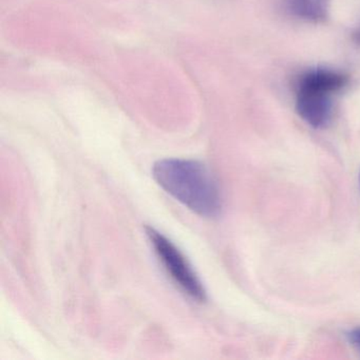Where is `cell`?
I'll return each instance as SVG.
<instances>
[{"instance_id": "2", "label": "cell", "mask_w": 360, "mask_h": 360, "mask_svg": "<svg viewBox=\"0 0 360 360\" xmlns=\"http://www.w3.org/2000/svg\"><path fill=\"white\" fill-rule=\"evenodd\" d=\"M146 235L172 281L189 298L204 302L206 300L205 288L184 255L168 238L153 227H146Z\"/></svg>"}, {"instance_id": "5", "label": "cell", "mask_w": 360, "mask_h": 360, "mask_svg": "<svg viewBox=\"0 0 360 360\" xmlns=\"http://www.w3.org/2000/svg\"><path fill=\"white\" fill-rule=\"evenodd\" d=\"M288 5L295 18L305 22H321L328 18L330 0H288Z\"/></svg>"}, {"instance_id": "1", "label": "cell", "mask_w": 360, "mask_h": 360, "mask_svg": "<svg viewBox=\"0 0 360 360\" xmlns=\"http://www.w3.org/2000/svg\"><path fill=\"white\" fill-rule=\"evenodd\" d=\"M155 182L176 201L204 218L222 212L220 187L210 168L195 160L164 159L153 165Z\"/></svg>"}, {"instance_id": "4", "label": "cell", "mask_w": 360, "mask_h": 360, "mask_svg": "<svg viewBox=\"0 0 360 360\" xmlns=\"http://www.w3.org/2000/svg\"><path fill=\"white\" fill-rule=\"evenodd\" d=\"M347 77L330 69H313L301 75L297 84V90L322 92L334 94L347 86Z\"/></svg>"}, {"instance_id": "7", "label": "cell", "mask_w": 360, "mask_h": 360, "mask_svg": "<svg viewBox=\"0 0 360 360\" xmlns=\"http://www.w3.org/2000/svg\"><path fill=\"white\" fill-rule=\"evenodd\" d=\"M356 41H357L358 44H360V30L358 31L357 34H356Z\"/></svg>"}, {"instance_id": "6", "label": "cell", "mask_w": 360, "mask_h": 360, "mask_svg": "<svg viewBox=\"0 0 360 360\" xmlns=\"http://www.w3.org/2000/svg\"><path fill=\"white\" fill-rule=\"evenodd\" d=\"M347 337L351 345L360 352V326L347 332Z\"/></svg>"}, {"instance_id": "3", "label": "cell", "mask_w": 360, "mask_h": 360, "mask_svg": "<svg viewBox=\"0 0 360 360\" xmlns=\"http://www.w3.org/2000/svg\"><path fill=\"white\" fill-rule=\"evenodd\" d=\"M296 111L307 125L323 129L330 125L334 113L332 94L297 90Z\"/></svg>"}]
</instances>
